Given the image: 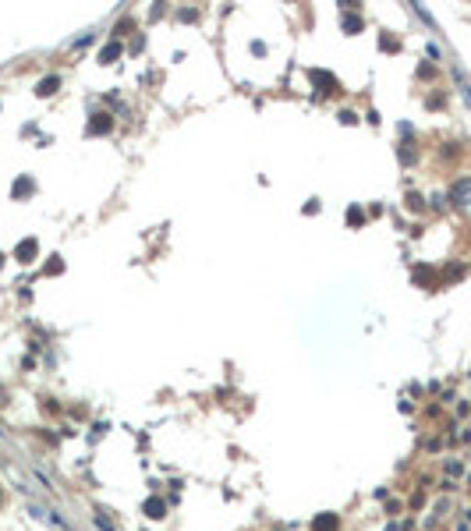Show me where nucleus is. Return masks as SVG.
<instances>
[{
  "label": "nucleus",
  "mask_w": 471,
  "mask_h": 531,
  "mask_svg": "<svg viewBox=\"0 0 471 531\" xmlns=\"http://www.w3.org/2000/svg\"><path fill=\"white\" fill-rule=\"evenodd\" d=\"M337 528H340V517L337 514H322V517L312 521V531H337Z\"/></svg>",
  "instance_id": "obj_1"
},
{
  "label": "nucleus",
  "mask_w": 471,
  "mask_h": 531,
  "mask_svg": "<svg viewBox=\"0 0 471 531\" xmlns=\"http://www.w3.org/2000/svg\"><path fill=\"white\" fill-rule=\"evenodd\" d=\"M146 514H149V517H167V503H163V499H159V496H149V499H146Z\"/></svg>",
  "instance_id": "obj_2"
},
{
  "label": "nucleus",
  "mask_w": 471,
  "mask_h": 531,
  "mask_svg": "<svg viewBox=\"0 0 471 531\" xmlns=\"http://www.w3.org/2000/svg\"><path fill=\"white\" fill-rule=\"evenodd\" d=\"M32 255H36V241H21L18 244V259L21 262H32Z\"/></svg>",
  "instance_id": "obj_3"
},
{
  "label": "nucleus",
  "mask_w": 471,
  "mask_h": 531,
  "mask_svg": "<svg viewBox=\"0 0 471 531\" xmlns=\"http://www.w3.org/2000/svg\"><path fill=\"white\" fill-rule=\"evenodd\" d=\"M53 89H57V78H43L39 81V96H50Z\"/></svg>",
  "instance_id": "obj_4"
},
{
  "label": "nucleus",
  "mask_w": 471,
  "mask_h": 531,
  "mask_svg": "<svg viewBox=\"0 0 471 531\" xmlns=\"http://www.w3.org/2000/svg\"><path fill=\"white\" fill-rule=\"evenodd\" d=\"M117 53H121V46H106V50H103V61H114Z\"/></svg>",
  "instance_id": "obj_5"
},
{
  "label": "nucleus",
  "mask_w": 471,
  "mask_h": 531,
  "mask_svg": "<svg viewBox=\"0 0 471 531\" xmlns=\"http://www.w3.org/2000/svg\"><path fill=\"white\" fill-rule=\"evenodd\" d=\"M0 259H4V255H0Z\"/></svg>",
  "instance_id": "obj_6"
}]
</instances>
